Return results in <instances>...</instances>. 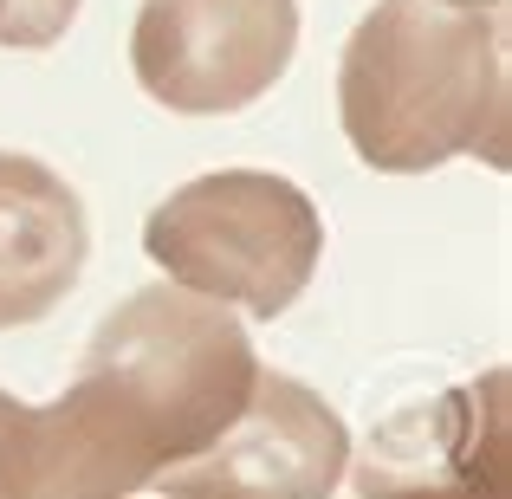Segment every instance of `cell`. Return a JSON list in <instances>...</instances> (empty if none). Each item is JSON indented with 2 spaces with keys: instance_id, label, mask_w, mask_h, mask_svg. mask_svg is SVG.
<instances>
[{
  "instance_id": "obj_1",
  "label": "cell",
  "mask_w": 512,
  "mask_h": 499,
  "mask_svg": "<svg viewBox=\"0 0 512 499\" xmlns=\"http://www.w3.org/2000/svg\"><path fill=\"white\" fill-rule=\"evenodd\" d=\"M260 383L253 337L182 286L130 292L91 331L78 383L26 415V499H130L234 428Z\"/></svg>"
},
{
  "instance_id": "obj_2",
  "label": "cell",
  "mask_w": 512,
  "mask_h": 499,
  "mask_svg": "<svg viewBox=\"0 0 512 499\" xmlns=\"http://www.w3.org/2000/svg\"><path fill=\"white\" fill-rule=\"evenodd\" d=\"M350 150L383 175L480 156L506 169V26L441 0H376L338 65Z\"/></svg>"
},
{
  "instance_id": "obj_9",
  "label": "cell",
  "mask_w": 512,
  "mask_h": 499,
  "mask_svg": "<svg viewBox=\"0 0 512 499\" xmlns=\"http://www.w3.org/2000/svg\"><path fill=\"white\" fill-rule=\"evenodd\" d=\"M26 402L0 389V499H26Z\"/></svg>"
},
{
  "instance_id": "obj_4",
  "label": "cell",
  "mask_w": 512,
  "mask_h": 499,
  "mask_svg": "<svg viewBox=\"0 0 512 499\" xmlns=\"http://www.w3.org/2000/svg\"><path fill=\"white\" fill-rule=\"evenodd\" d=\"M299 52V0H143L130 72L175 117L247 111Z\"/></svg>"
},
{
  "instance_id": "obj_7",
  "label": "cell",
  "mask_w": 512,
  "mask_h": 499,
  "mask_svg": "<svg viewBox=\"0 0 512 499\" xmlns=\"http://www.w3.org/2000/svg\"><path fill=\"white\" fill-rule=\"evenodd\" d=\"M91 221L78 188L39 156L0 150V331H26L78 286Z\"/></svg>"
},
{
  "instance_id": "obj_3",
  "label": "cell",
  "mask_w": 512,
  "mask_h": 499,
  "mask_svg": "<svg viewBox=\"0 0 512 499\" xmlns=\"http://www.w3.org/2000/svg\"><path fill=\"white\" fill-rule=\"evenodd\" d=\"M143 253L169 286L201 292L227 312L279 318L318 273L325 221L312 195L273 169H214L156 201L143 221Z\"/></svg>"
},
{
  "instance_id": "obj_6",
  "label": "cell",
  "mask_w": 512,
  "mask_h": 499,
  "mask_svg": "<svg viewBox=\"0 0 512 499\" xmlns=\"http://www.w3.org/2000/svg\"><path fill=\"white\" fill-rule=\"evenodd\" d=\"M506 454V370H487L376 422L350 480L357 499H512Z\"/></svg>"
},
{
  "instance_id": "obj_10",
  "label": "cell",
  "mask_w": 512,
  "mask_h": 499,
  "mask_svg": "<svg viewBox=\"0 0 512 499\" xmlns=\"http://www.w3.org/2000/svg\"><path fill=\"white\" fill-rule=\"evenodd\" d=\"M441 7H467V13H493L500 0H441Z\"/></svg>"
},
{
  "instance_id": "obj_5",
  "label": "cell",
  "mask_w": 512,
  "mask_h": 499,
  "mask_svg": "<svg viewBox=\"0 0 512 499\" xmlns=\"http://www.w3.org/2000/svg\"><path fill=\"white\" fill-rule=\"evenodd\" d=\"M350 474V435L318 389L260 370L247 409L214 448L169 467L163 499H325Z\"/></svg>"
},
{
  "instance_id": "obj_8",
  "label": "cell",
  "mask_w": 512,
  "mask_h": 499,
  "mask_svg": "<svg viewBox=\"0 0 512 499\" xmlns=\"http://www.w3.org/2000/svg\"><path fill=\"white\" fill-rule=\"evenodd\" d=\"M78 20V0H0V46L13 52H46Z\"/></svg>"
}]
</instances>
